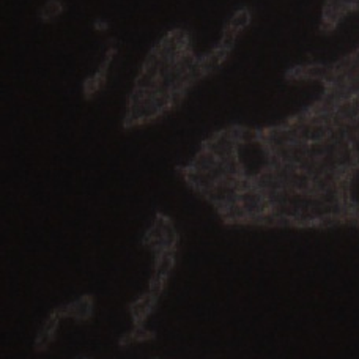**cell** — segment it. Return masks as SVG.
<instances>
[{
    "instance_id": "obj_1",
    "label": "cell",
    "mask_w": 359,
    "mask_h": 359,
    "mask_svg": "<svg viewBox=\"0 0 359 359\" xmlns=\"http://www.w3.org/2000/svg\"><path fill=\"white\" fill-rule=\"evenodd\" d=\"M174 104V96L168 93H153L145 90L134 88L131 93L130 104H128L126 123L128 125H140L145 121L155 120L159 115L164 114Z\"/></svg>"
},
{
    "instance_id": "obj_2",
    "label": "cell",
    "mask_w": 359,
    "mask_h": 359,
    "mask_svg": "<svg viewBox=\"0 0 359 359\" xmlns=\"http://www.w3.org/2000/svg\"><path fill=\"white\" fill-rule=\"evenodd\" d=\"M205 149H208L211 153L221 159V161H229L238 156V140H236L232 128L226 131L216 133L205 142Z\"/></svg>"
},
{
    "instance_id": "obj_3",
    "label": "cell",
    "mask_w": 359,
    "mask_h": 359,
    "mask_svg": "<svg viewBox=\"0 0 359 359\" xmlns=\"http://www.w3.org/2000/svg\"><path fill=\"white\" fill-rule=\"evenodd\" d=\"M249 24H251V13H249V10L243 8V10L236 11L235 15L230 18L227 29L233 30L235 34H240V32L245 30Z\"/></svg>"
},
{
    "instance_id": "obj_4",
    "label": "cell",
    "mask_w": 359,
    "mask_h": 359,
    "mask_svg": "<svg viewBox=\"0 0 359 359\" xmlns=\"http://www.w3.org/2000/svg\"><path fill=\"white\" fill-rule=\"evenodd\" d=\"M63 11V4L60 0H48L46 4L41 6L40 16L44 21H54L55 18H59Z\"/></svg>"
}]
</instances>
